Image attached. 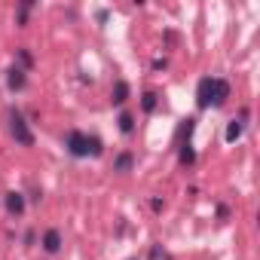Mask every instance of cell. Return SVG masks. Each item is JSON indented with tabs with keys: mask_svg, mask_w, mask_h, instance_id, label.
<instances>
[{
	"mask_svg": "<svg viewBox=\"0 0 260 260\" xmlns=\"http://www.w3.org/2000/svg\"><path fill=\"white\" fill-rule=\"evenodd\" d=\"M230 98V83L220 77H202L196 86V107L208 110V107H223Z\"/></svg>",
	"mask_w": 260,
	"mask_h": 260,
	"instance_id": "6da1fadb",
	"label": "cell"
},
{
	"mask_svg": "<svg viewBox=\"0 0 260 260\" xmlns=\"http://www.w3.org/2000/svg\"><path fill=\"white\" fill-rule=\"evenodd\" d=\"M64 150L74 156V159H86V156H101L104 153V144L95 138V135H86L80 128L64 135Z\"/></svg>",
	"mask_w": 260,
	"mask_h": 260,
	"instance_id": "7a4b0ae2",
	"label": "cell"
},
{
	"mask_svg": "<svg viewBox=\"0 0 260 260\" xmlns=\"http://www.w3.org/2000/svg\"><path fill=\"white\" fill-rule=\"evenodd\" d=\"M7 119H10V135H13V141L22 144V147H34V132L28 128V119L19 110H10Z\"/></svg>",
	"mask_w": 260,
	"mask_h": 260,
	"instance_id": "3957f363",
	"label": "cell"
},
{
	"mask_svg": "<svg viewBox=\"0 0 260 260\" xmlns=\"http://www.w3.org/2000/svg\"><path fill=\"white\" fill-rule=\"evenodd\" d=\"M4 208H7L13 217H22V214H25V193H19V190H10V193L4 196Z\"/></svg>",
	"mask_w": 260,
	"mask_h": 260,
	"instance_id": "277c9868",
	"label": "cell"
},
{
	"mask_svg": "<svg viewBox=\"0 0 260 260\" xmlns=\"http://www.w3.org/2000/svg\"><path fill=\"white\" fill-rule=\"evenodd\" d=\"M61 245H64L61 230H55V226H52V230H46V233H43V251H46V254H58V251H61Z\"/></svg>",
	"mask_w": 260,
	"mask_h": 260,
	"instance_id": "5b68a950",
	"label": "cell"
},
{
	"mask_svg": "<svg viewBox=\"0 0 260 260\" xmlns=\"http://www.w3.org/2000/svg\"><path fill=\"white\" fill-rule=\"evenodd\" d=\"M245 116H248V110H242L239 119H230V125H226V141H230V144L242 138V132H245Z\"/></svg>",
	"mask_w": 260,
	"mask_h": 260,
	"instance_id": "8992f818",
	"label": "cell"
},
{
	"mask_svg": "<svg viewBox=\"0 0 260 260\" xmlns=\"http://www.w3.org/2000/svg\"><path fill=\"white\" fill-rule=\"evenodd\" d=\"M25 83H28V77H25V68H10V71H7V86H10L13 92L25 89Z\"/></svg>",
	"mask_w": 260,
	"mask_h": 260,
	"instance_id": "52a82bcc",
	"label": "cell"
},
{
	"mask_svg": "<svg viewBox=\"0 0 260 260\" xmlns=\"http://www.w3.org/2000/svg\"><path fill=\"white\" fill-rule=\"evenodd\" d=\"M110 101H113L116 107L128 101V83H125V80H116V83H113V89H110Z\"/></svg>",
	"mask_w": 260,
	"mask_h": 260,
	"instance_id": "ba28073f",
	"label": "cell"
},
{
	"mask_svg": "<svg viewBox=\"0 0 260 260\" xmlns=\"http://www.w3.org/2000/svg\"><path fill=\"white\" fill-rule=\"evenodd\" d=\"M132 166H135V156L132 153H119L116 159H113V172H119V175H125V172H132Z\"/></svg>",
	"mask_w": 260,
	"mask_h": 260,
	"instance_id": "9c48e42d",
	"label": "cell"
},
{
	"mask_svg": "<svg viewBox=\"0 0 260 260\" xmlns=\"http://www.w3.org/2000/svg\"><path fill=\"white\" fill-rule=\"evenodd\" d=\"M156 107H159V95H156L153 89H147V92L141 95V110H144V113H156Z\"/></svg>",
	"mask_w": 260,
	"mask_h": 260,
	"instance_id": "30bf717a",
	"label": "cell"
},
{
	"mask_svg": "<svg viewBox=\"0 0 260 260\" xmlns=\"http://www.w3.org/2000/svg\"><path fill=\"white\" fill-rule=\"evenodd\" d=\"M178 162H181V166H193V162H196V150H193L190 141L178 147Z\"/></svg>",
	"mask_w": 260,
	"mask_h": 260,
	"instance_id": "8fae6325",
	"label": "cell"
},
{
	"mask_svg": "<svg viewBox=\"0 0 260 260\" xmlns=\"http://www.w3.org/2000/svg\"><path fill=\"white\" fill-rule=\"evenodd\" d=\"M116 122H119V132H122V135H132V132H135V116L128 113V110H122Z\"/></svg>",
	"mask_w": 260,
	"mask_h": 260,
	"instance_id": "7c38bea8",
	"label": "cell"
},
{
	"mask_svg": "<svg viewBox=\"0 0 260 260\" xmlns=\"http://www.w3.org/2000/svg\"><path fill=\"white\" fill-rule=\"evenodd\" d=\"M19 58H22V64H25V68H31V64H34V58H31V52H28V49H19Z\"/></svg>",
	"mask_w": 260,
	"mask_h": 260,
	"instance_id": "4fadbf2b",
	"label": "cell"
},
{
	"mask_svg": "<svg viewBox=\"0 0 260 260\" xmlns=\"http://www.w3.org/2000/svg\"><path fill=\"white\" fill-rule=\"evenodd\" d=\"M166 68H169L166 58H153V71H166Z\"/></svg>",
	"mask_w": 260,
	"mask_h": 260,
	"instance_id": "5bb4252c",
	"label": "cell"
},
{
	"mask_svg": "<svg viewBox=\"0 0 260 260\" xmlns=\"http://www.w3.org/2000/svg\"><path fill=\"white\" fill-rule=\"evenodd\" d=\"M150 208H153V211H162V208H166V202H162V199H150Z\"/></svg>",
	"mask_w": 260,
	"mask_h": 260,
	"instance_id": "9a60e30c",
	"label": "cell"
},
{
	"mask_svg": "<svg viewBox=\"0 0 260 260\" xmlns=\"http://www.w3.org/2000/svg\"><path fill=\"white\" fill-rule=\"evenodd\" d=\"M217 217L226 220V217H230V208H226V205H217Z\"/></svg>",
	"mask_w": 260,
	"mask_h": 260,
	"instance_id": "2e32d148",
	"label": "cell"
}]
</instances>
